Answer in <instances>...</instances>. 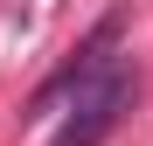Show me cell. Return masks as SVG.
<instances>
[{"label":"cell","mask_w":153,"mask_h":146,"mask_svg":"<svg viewBox=\"0 0 153 146\" xmlns=\"http://www.w3.org/2000/svg\"><path fill=\"white\" fill-rule=\"evenodd\" d=\"M105 42H111V28L97 35V49H105ZM97 49H91V56L70 70L76 104H70V118L56 125V139H49V146H97V139L118 125V111L132 104V70H125V63H105Z\"/></svg>","instance_id":"6da1fadb"}]
</instances>
